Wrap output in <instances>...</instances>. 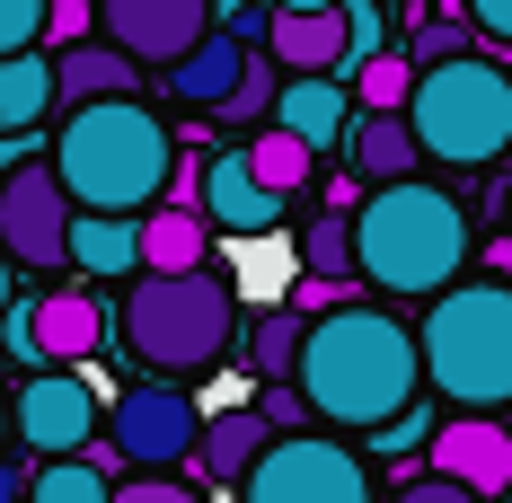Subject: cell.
<instances>
[{
    "mask_svg": "<svg viewBox=\"0 0 512 503\" xmlns=\"http://www.w3.org/2000/svg\"><path fill=\"white\" fill-rule=\"evenodd\" d=\"M248 62H256L248 45H230V36H221V27H212L204 45L186 53V62H177V71H168V98L186 106V115H221V106L239 98V80H248Z\"/></svg>",
    "mask_w": 512,
    "mask_h": 503,
    "instance_id": "obj_18",
    "label": "cell"
},
{
    "mask_svg": "<svg viewBox=\"0 0 512 503\" xmlns=\"http://www.w3.org/2000/svg\"><path fill=\"white\" fill-rule=\"evenodd\" d=\"M415 71H442V62H468L477 53V27L468 18H407V45H398Z\"/></svg>",
    "mask_w": 512,
    "mask_h": 503,
    "instance_id": "obj_28",
    "label": "cell"
},
{
    "mask_svg": "<svg viewBox=\"0 0 512 503\" xmlns=\"http://www.w3.org/2000/svg\"><path fill=\"white\" fill-rule=\"evenodd\" d=\"M36 159H53V151H45V133H0V186H9L18 168H36Z\"/></svg>",
    "mask_w": 512,
    "mask_h": 503,
    "instance_id": "obj_34",
    "label": "cell"
},
{
    "mask_svg": "<svg viewBox=\"0 0 512 503\" xmlns=\"http://www.w3.org/2000/svg\"><path fill=\"white\" fill-rule=\"evenodd\" d=\"M106 336H115V309L89 292V283H36L27 301L9 309V327H0V345L18 353L27 371H80L89 353H106Z\"/></svg>",
    "mask_w": 512,
    "mask_h": 503,
    "instance_id": "obj_7",
    "label": "cell"
},
{
    "mask_svg": "<svg viewBox=\"0 0 512 503\" xmlns=\"http://www.w3.org/2000/svg\"><path fill=\"white\" fill-rule=\"evenodd\" d=\"M389 503H477V495H468V486H451V477H407Z\"/></svg>",
    "mask_w": 512,
    "mask_h": 503,
    "instance_id": "obj_35",
    "label": "cell"
},
{
    "mask_svg": "<svg viewBox=\"0 0 512 503\" xmlns=\"http://www.w3.org/2000/svg\"><path fill=\"white\" fill-rule=\"evenodd\" d=\"M239 159H248L256 186H265V195H283V203H292L309 177H318V151H301V142H292V133H274V124H265L256 142H239Z\"/></svg>",
    "mask_w": 512,
    "mask_h": 503,
    "instance_id": "obj_25",
    "label": "cell"
},
{
    "mask_svg": "<svg viewBox=\"0 0 512 503\" xmlns=\"http://www.w3.org/2000/svg\"><path fill=\"white\" fill-rule=\"evenodd\" d=\"M486 274H495V283H512V239H495V248H486Z\"/></svg>",
    "mask_w": 512,
    "mask_h": 503,
    "instance_id": "obj_39",
    "label": "cell"
},
{
    "mask_svg": "<svg viewBox=\"0 0 512 503\" xmlns=\"http://www.w3.org/2000/svg\"><path fill=\"white\" fill-rule=\"evenodd\" d=\"M45 53V0H0V62Z\"/></svg>",
    "mask_w": 512,
    "mask_h": 503,
    "instance_id": "obj_31",
    "label": "cell"
},
{
    "mask_svg": "<svg viewBox=\"0 0 512 503\" xmlns=\"http://www.w3.org/2000/svg\"><path fill=\"white\" fill-rule=\"evenodd\" d=\"M301 274L309 283H354L362 292V265H354V212H318L301 230Z\"/></svg>",
    "mask_w": 512,
    "mask_h": 503,
    "instance_id": "obj_26",
    "label": "cell"
},
{
    "mask_svg": "<svg viewBox=\"0 0 512 503\" xmlns=\"http://www.w3.org/2000/svg\"><path fill=\"white\" fill-rule=\"evenodd\" d=\"M45 115H62V98H53V53L0 62V133H45Z\"/></svg>",
    "mask_w": 512,
    "mask_h": 503,
    "instance_id": "obj_23",
    "label": "cell"
},
{
    "mask_svg": "<svg viewBox=\"0 0 512 503\" xmlns=\"http://www.w3.org/2000/svg\"><path fill=\"white\" fill-rule=\"evenodd\" d=\"M415 345H424V389H442L460 415L512 406V283L477 274L460 292H442L424 309Z\"/></svg>",
    "mask_w": 512,
    "mask_h": 503,
    "instance_id": "obj_5",
    "label": "cell"
},
{
    "mask_svg": "<svg viewBox=\"0 0 512 503\" xmlns=\"http://www.w3.org/2000/svg\"><path fill=\"white\" fill-rule=\"evenodd\" d=\"M98 45V0H53L45 9V53H80Z\"/></svg>",
    "mask_w": 512,
    "mask_h": 503,
    "instance_id": "obj_30",
    "label": "cell"
},
{
    "mask_svg": "<svg viewBox=\"0 0 512 503\" xmlns=\"http://www.w3.org/2000/svg\"><path fill=\"white\" fill-rule=\"evenodd\" d=\"M265 451H274L265 415H256V406H221V415L204 424V451H195V468H204L212 486H248Z\"/></svg>",
    "mask_w": 512,
    "mask_h": 503,
    "instance_id": "obj_19",
    "label": "cell"
},
{
    "mask_svg": "<svg viewBox=\"0 0 512 503\" xmlns=\"http://www.w3.org/2000/svg\"><path fill=\"white\" fill-rule=\"evenodd\" d=\"M354 265L362 292H398V301H442L468 274V203L451 186H380L354 203Z\"/></svg>",
    "mask_w": 512,
    "mask_h": 503,
    "instance_id": "obj_3",
    "label": "cell"
},
{
    "mask_svg": "<svg viewBox=\"0 0 512 503\" xmlns=\"http://www.w3.org/2000/svg\"><path fill=\"white\" fill-rule=\"evenodd\" d=\"M212 265V221L195 203H159L142 221V274H204Z\"/></svg>",
    "mask_w": 512,
    "mask_h": 503,
    "instance_id": "obj_21",
    "label": "cell"
},
{
    "mask_svg": "<svg viewBox=\"0 0 512 503\" xmlns=\"http://www.w3.org/2000/svg\"><path fill=\"white\" fill-rule=\"evenodd\" d=\"M239 503H371V459L336 433H301V442H274L256 459Z\"/></svg>",
    "mask_w": 512,
    "mask_h": 503,
    "instance_id": "obj_10",
    "label": "cell"
},
{
    "mask_svg": "<svg viewBox=\"0 0 512 503\" xmlns=\"http://www.w3.org/2000/svg\"><path fill=\"white\" fill-rule=\"evenodd\" d=\"M204 221H212V230H230V239H265V230H283V195H265V186L248 177L239 142L204 159Z\"/></svg>",
    "mask_w": 512,
    "mask_h": 503,
    "instance_id": "obj_15",
    "label": "cell"
},
{
    "mask_svg": "<svg viewBox=\"0 0 512 503\" xmlns=\"http://www.w3.org/2000/svg\"><path fill=\"white\" fill-rule=\"evenodd\" d=\"M212 18H221L212 0H98V36L124 53V62L159 71V80L212 36Z\"/></svg>",
    "mask_w": 512,
    "mask_h": 503,
    "instance_id": "obj_12",
    "label": "cell"
},
{
    "mask_svg": "<svg viewBox=\"0 0 512 503\" xmlns=\"http://www.w3.org/2000/svg\"><path fill=\"white\" fill-rule=\"evenodd\" d=\"M53 98L62 115H80V106H115V98H142V62H124V53L106 45H80V53H53Z\"/></svg>",
    "mask_w": 512,
    "mask_h": 503,
    "instance_id": "obj_17",
    "label": "cell"
},
{
    "mask_svg": "<svg viewBox=\"0 0 512 503\" xmlns=\"http://www.w3.org/2000/svg\"><path fill=\"white\" fill-rule=\"evenodd\" d=\"M345 159H354V177L380 195V186H415V124L407 115H362L354 124V142H345Z\"/></svg>",
    "mask_w": 512,
    "mask_h": 503,
    "instance_id": "obj_22",
    "label": "cell"
},
{
    "mask_svg": "<svg viewBox=\"0 0 512 503\" xmlns=\"http://www.w3.org/2000/svg\"><path fill=\"white\" fill-rule=\"evenodd\" d=\"M9 433H18V424H9V389H0V442H9Z\"/></svg>",
    "mask_w": 512,
    "mask_h": 503,
    "instance_id": "obj_40",
    "label": "cell"
},
{
    "mask_svg": "<svg viewBox=\"0 0 512 503\" xmlns=\"http://www.w3.org/2000/svg\"><path fill=\"white\" fill-rule=\"evenodd\" d=\"M204 406H195V389H177V380H142V389H115V406H106V442H115V459L124 468H142V477H168L177 459L204 451Z\"/></svg>",
    "mask_w": 512,
    "mask_h": 503,
    "instance_id": "obj_8",
    "label": "cell"
},
{
    "mask_svg": "<svg viewBox=\"0 0 512 503\" xmlns=\"http://www.w3.org/2000/svg\"><path fill=\"white\" fill-rule=\"evenodd\" d=\"M415 151L442 159V168H495L512 151V71L495 53H468L415 80Z\"/></svg>",
    "mask_w": 512,
    "mask_h": 503,
    "instance_id": "obj_6",
    "label": "cell"
},
{
    "mask_svg": "<svg viewBox=\"0 0 512 503\" xmlns=\"http://www.w3.org/2000/svg\"><path fill=\"white\" fill-rule=\"evenodd\" d=\"M415 80H424V71L389 45V53H380V62L354 80V106H362V115H407V106H415Z\"/></svg>",
    "mask_w": 512,
    "mask_h": 503,
    "instance_id": "obj_27",
    "label": "cell"
},
{
    "mask_svg": "<svg viewBox=\"0 0 512 503\" xmlns=\"http://www.w3.org/2000/svg\"><path fill=\"white\" fill-rule=\"evenodd\" d=\"M27 301V283H18V265H9V256H0V327H9V309Z\"/></svg>",
    "mask_w": 512,
    "mask_h": 503,
    "instance_id": "obj_37",
    "label": "cell"
},
{
    "mask_svg": "<svg viewBox=\"0 0 512 503\" xmlns=\"http://www.w3.org/2000/svg\"><path fill=\"white\" fill-rule=\"evenodd\" d=\"M301 345H309V318L292 301L283 309H256L248 327V371L265 380V389H283V380H301Z\"/></svg>",
    "mask_w": 512,
    "mask_h": 503,
    "instance_id": "obj_24",
    "label": "cell"
},
{
    "mask_svg": "<svg viewBox=\"0 0 512 503\" xmlns=\"http://www.w3.org/2000/svg\"><path fill=\"white\" fill-rule=\"evenodd\" d=\"M433 477L468 486L477 503L512 495V424H495V415H460V424H433Z\"/></svg>",
    "mask_w": 512,
    "mask_h": 503,
    "instance_id": "obj_14",
    "label": "cell"
},
{
    "mask_svg": "<svg viewBox=\"0 0 512 503\" xmlns=\"http://www.w3.org/2000/svg\"><path fill=\"white\" fill-rule=\"evenodd\" d=\"M265 53H274L283 80H345V62H354V18H345V0H292V9H274Z\"/></svg>",
    "mask_w": 512,
    "mask_h": 503,
    "instance_id": "obj_13",
    "label": "cell"
},
{
    "mask_svg": "<svg viewBox=\"0 0 512 503\" xmlns=\"http://www.w3.org/2000/svg\"><path fill=\"white\" fill-rule=\"evenodd\" d=\"M115 503H186L177 477H133V486H115Z\"/></svg>",
    "mask_w": 512,
    "mask_h": 503,
    "instance_id": "obj_36",
    "label": "cell"
},
{
    "mask_svg": "<svg viewBox=\"0 0 512 503\" xmlns=\"http://www.w3.org/2000/svg\"><path fill=\"white\" fill-rule=\"evenodd\" d=\"M53 177L98 221H151L168 203V186H177V133L142 98L80 106V115L53 124Z\"/></svg>",
    "mask_w": 512,
    "mask_h": 503,
    "instance_id": "obj_2",
    "label": "cell"
},
{
    "mask_svg": "<svg viewBox=\"0 0 512 503\" xmlns=\"http://www.w3.org/2000/svg\"><path fill=\"white\" fill-rule=\"evenodd\" d=\"M256 415H265V433H274V442H301V433H318V415H309V398L292 389V380H283V389H265V398H256Z\"/></svg>",
    "mask_w": 512,
    "mask_h": 503,
    "instance_id": "obj_32",
    "label": "cell"
},
{
    "mask_svg": "<svg viewBox=\"0 0 512 503\" xmlns=\"http://www.w3.org/2000/svg\"><path fill=\"white\" fill-rule=\"evenodd\" d=\"M71 274L80 283H142V221H71Z\"/></svg>",
    "mask_w": 512,
    "mask_h": 503,
    "instance_id": "obj_20",
    "label": "cell"
},
{
    "mask_svg": "<svg viewBox=\"0 0 512 503\" xmlns=\"http://www.w3.org/2000/svg\"><path fill=\"white\" fill-rule=\"evenodd\" d=\"M468 27H477V45H486V53H512V0H477Z\"/></svg>",
    "mask_w": 512,
    "mask_h": 503,
    "instance_id": "obj_33",
    "label": "cell"
},
{
    "mask_svg": "<svg viewBox=\"0 0 512 503\" xmlns=\"http://www.w3.org/2000/svg\"><path fill=\"white\" fill-rule=\"evenodd\" d=\"M36 495V468H0V503H27Z\"/></svg>",
    "mask_w": 512,
    "mask_h": 503,
    "instance_id": "obj_38",
    "label": "cell"
},
{
    "mask_svg": "<svg viewBox=\"0 0 512 503\" xmlns=\"http://www.w3.org/2000/svg\"><path fill=\"white\" fill-rule=\"evenodd\" d=\"M318 424H345V433H389L415 415V389H424V345L398 309L354 301L336 318H318L301 345V380Z\"/></svg>",
    "mask_w": 512,
    "mask_h": 503,
    "instance_id": "obj_1",
    "label": "cell"
},
{
    "mask_svg": "<svg viewBox=\"0 0 512 503\" xmlns=\"http://www.w3.org/2000/svg\"><path fill=\"white\" fill-rule=\"evenodd\" d=\"M9 424L27 442V468L53 459H89V442L106 433V398L89 371H27V389L9 398Z\"/></svg>",
    "mask_w": 512,
    "mask_h": 503,
    "instance_id": "obj_9",
    "label": "cell"
},
{
    "mask_svg": "<svg viewBox=\"0 0 512 503\" xmlns=\"http://www.w3.org/2000/svg\"><path fill=\"white\" fill-rule=\"evenodd\" d=\"M362 124V106L345 80H283V106H274V133H292L301 151H345Z\"/></svg>",
    "mask_w": 512,
    "mask_h": 503,
    "instance_id": "obj_16",
    "label": "cell"
},
{
    "mask_svg": "<svg viewBox=\"0 0 512 503\" xmlns=\"http://www.w3.org/2000/svg\"><path fill=\"white\" fill-rule=\"evenodd\" d=\"M27 503H115V477H98L89 459H53V468H36Z\"/></svg>",
    "mask_w": 512,
    "mask_h": 503,
    "instance_id": "obj_29",
    "label": "cell"
},
{
    "mask_svg": "<svg viewBox=\"0 0 512 503\" xmlns=\"http://www.w3.org/2000/svg\"><path fill=\"white\" fill-rule=\"evenodd\" d=\"M115 336L124 353L151 371V380H195L212 362H230L239 345V292H230V274H142V283H124V301H115Z\"/></svg>",
    "mask_w": 512,
    "mask_h": 503,
    "instance_id": "obj_4",
    "label": "cell"
},
{
    "mask_svg": "<svg viewBox=\"0 0 512 503\" xmlns=\"http://www.w3.org/2000/svg\"><path fill=\"white\" fill-rule=\"evenodd\" d=\"M71 221H80V203L62 195L53 159L18 168V177L0 186V256H9L18 274H71Z\"/></svg>",
    "mask_w": 512,
    "mask_h": 503,
    "instance_id": "obj_11",
    "label": "cell"
}]
</instances>
